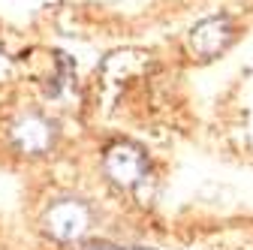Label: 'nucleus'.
<instances>
[{"label":"nucleus","instance_id":"nucleus-2","mask_svg":"<svg viewBox=\"0 0 253 250\" xmlns=\"http://www.w3.org/2000/svg\"><path fill=\"white\" fill-rule=\"evenodd\" d=\"M87 226H90V208L82 199H60L42 217V229L54 241H76L87 232Z\"/></svg>","mask_w":253,"mask_h":250},{"label":"nucleus","instance_id":"nucleus-1","mask_svg":"<svg viewBox=\"0 0 253 250\" xmlns=\"http://www.w3.org/2000/svg\"><path fill=\"white\" fill-rule=\"evenodd\" d=\"M103 172L115 187L136 190L148 178V154L133 142H115L103 154Z\"/></svg>","mask_w":253,"mask_h":250},{"label":"nucleus","instance_id":"nucleus-6","mask_svg":"<svg viewBox=\"0 0 253 250\" xmlns=\"http://www.w3.org/2000/svg\"><path fill=\"white\" fill-rule=\"evenodd\" d=\"M136 250H148V247H136Z\"/></svg>","mask_w":253,"mask_h":250},{"label":"nucleus","instance_id":"nucleus-4","mask_svg":"<svg viewBox=\"0 0 253 250\" xmlns=\"http://www.w3.org/2000/svg\"><path fill=\"white\" fill-rule=\"evenodd\" d=\"M9 142L27 154V157H40L45 154L54 142V127L37 112H27V115H18L9 127Z\"/></svg>","mask_w":253,"mask_h":250},{"label":"nucleus","instance_id":"nucleus-3","mask_svg":"<svg viewBox=\"0 0 253 250\" xmlns=\"http://www.w3.org/2000/svg\"><path fill=\"white\" fill-rule=\"evenodd\" d=\"M232 40H235L232 18L229 15H211V18H202L190 30V51L202 60H211L220 51H226Z\"/></svg>","mask_w":253,"mask_h":250},{"label":"nucleus","instance_id":"nucleus-5","mask_svg":"<svg viewBox=\"0 0 253 250\" xmlns=\"http://www.w3.org/2000/svg\"><path fill=\"white\" fill-rule=\"evenodd\" d=\"M82 250H124V247H118L112 241H84Z\"/></svg>","mask_w":253,"mask_h":250}]
</instances>
